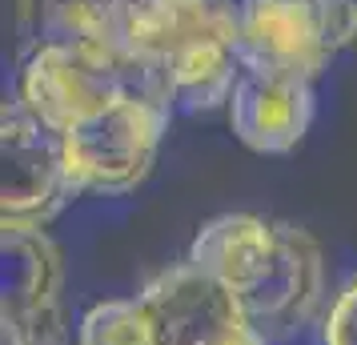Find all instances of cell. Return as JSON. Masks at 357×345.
Wrapping results in <instances>:
<instances>
[{"label": "cell", "mask_w": 357, "mask_h": 345, "mask_svg": "<svg viewBox=\"0 0 357 345\" xmlns=\"http://www.w3.org/2000/svg\"><path fill=\"white\" fill-rule=\"evenodd\" d=\"M20 56L45 45H89L145 56L173 77L181 113L229 105L241 61L225 0H13Z\"/></svg>", "instance_id": "obj_1"}, {"label": "cell", "mask_w": 357, "mask_h": 345, "mask_svg": "<svg viewBox=\"0 0 357 345\" xmlns=\"http://www.w3.org/2000/svg\"><path fill=\"white\" fill-rule=\"evenodd\" d=\"M189 261L221 281L269 342L301 333L321 313L325 253L293 221L261 213L213 217L197 229Z\"/></svg>", "instance_id": "obj_2"}, {"label": "cell", "mask_w": 357, "mask_h": 345, "mask_svg": "<svg viewBox=\"0 0 357 345\" xmlns=\"http://www.w3.org/2000/svg\"><path fill=\"white\" fill-rule=\"evenodd\" d=\"M17 97L52 132H68L121 100H157L177 113L173 77L157 61L89 45H45L20 56Z\"/></svg>", "instance_id": "obj_3"}, {"label": "cell", "mask_w": 357, "mask_h": 345, "mask_svg": "<svg viewBox=\"0 0 357 345\" xmlns=\"http://www.w3.org/2000/svg\"><path fill=\"white\" fill-rule=\"evenodd\" d=\"M241 68L317 81L357 40V0H225Z\"/></svg>", "instance_id": "obj_4"}, {"label": "cell", "mask_w": 357, "mask_h": 345, "mask_svg": "<svg viewBox=\"0 0 357 345\" xmlns=\"http://www.w3.org/2000/svg\"><path fill=\"white\" fill-rule=\"evenodd\" d=\"M173 109L157 100H121L61 132L68 177L81 193H129L157 161Z\"/></svg>", "instance_id": "obj_5"}, {"label": "cell", "mask_w": 357, "mask_h": 345, "mask_svg": "<svg viewBox=\"0 0 357 345\" xmlns=\"http://www.w3.org/2000/svg\"><path fill=\"white\" fill-rule=\"evenodd\" d=\"M0 153H4V189H0V221L13 225H49L65 213L81 189L68 177L65 141L40 116L29 113L20 97L0 109Z\"/></svg>", "instance_id": "obj_6"}, {"label": "cell", "mask_w": 357, "mask_h": 345, "mask_svg": "<svg viewBox=\"0 0 357 345\" xmlns=\"http://www.w3.org/2000/svg\"><path fill=\"white\" fill-rule=\"evenodd\" d=\"M153 345H269L237 297L189 257L141 289Z\"/></svg>", "instance_id": "obj_7"}, {"label": "cell", "mask_w": 357, "mask_h": 345, "mask_svg": "<svg viewBox=\"0 0 357 345\" xmlns=\"http://www.w3.org/2000/svg\"><path fill=\"white\" fill-rule=\"evenodd\" d=\"M65 257L40 225L0 221V321L4 345H49L61 329Z\"/></svg>", "instance_id": "obj_8"}, {"label": "cell", "mask_w": 357, "mask_h": 345, "mask_svg": "<svg viewBox=\"0 0 357 345\" xmlns=\"http://www.w3.org/2000/svg\"><path fill=\"white\" fill-rule=\"evenodd\" d=\"M313 121V84L297 77H277L241 68L229 97V125L237 141L253 153H293Z\"/></svg>", "instance_id": "obj_9"}, {"label": "cell", "mask_w": 357, "mask_h": 345, "mask_svg": "<svg viewBox=\"0 0 357 345\" xmlns=\"http://www.w3.org/2000/svg\"><path fill=\"white\" fill-rule=\"evenodd\" d=\"M77 345H153L141 297L97 301L77 325Z\"/></svg>", "instance_id": "obj_10"}, {"label": "cell", "mask_w": 357, "mask_h": 345, "mask_svg": "<svg viewBox=\"0 0 357 345\" xmlns=\"http://www.w3.org/2000/svg\"><path fill=\"white\" fill-rule=\"evenodd\" d=\"M321 345H357V277L341 285L321 313Z\"/></svg>", "instance_id": "obj_11"}, {"label": "cell", "mask_w": 357, "mask_h": 345, "mask_svg": "<svg viewBox=\"0 0 357 345\" xmlns=\"http://www.w3.org/2000/svg\"><path fill=\"white\" fill-rule=\"evenodd\" d=\"M49 345H65V337H56V342H49Z\"/></svg>", "instance_id": "obj_12"}]
</instances>
